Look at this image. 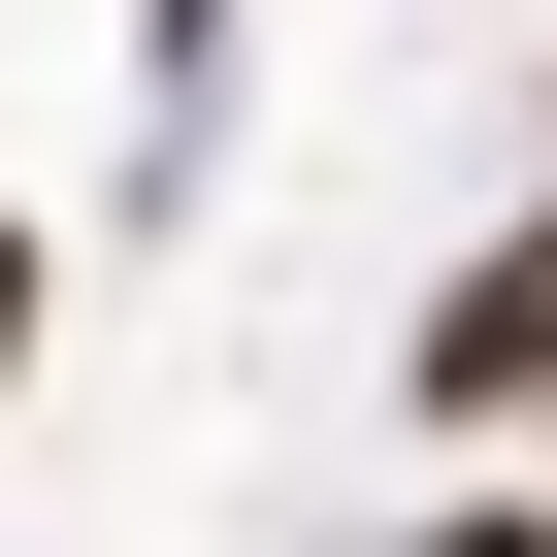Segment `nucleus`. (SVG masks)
I'll return each mask as SVG.
<instances>
[{
  "instance_id": "nucleus-1",
  "label": "nucleus",
  "mask_w": 557,
  "mask_h": 557,
  "mask_svg": "<svg viewBox=\"0 0 557 557\" xmlns=\"http://www.w3.org/2000/svg\"><path fill=\"white\" fill-rule=\"evenodd\" d=\"M394 394H426L459 459H524V426H557V197H524V230L459 262V296H426V361H394Z\"/></svg>"
},
{
  "instance_id": "nucleus-2",
  "label": "nucleus",
  "mask_w": 557,
  "mask_h": 557,
  "mask_svg": "<svg viewBox=\"0 0 557 557\" xmlns=\"http://www.w3.org/2000/svg\"><path fill=\"white\" fill-rule=\"evenodd\" d=\"M0 394H34V230H0Z\"/></svg>"
},
{
  "instance_id": "nucleus-3",
  "label": "nucleus",
  "mask_w": 557,
  "mask_h": 557,
  "mask_svg": "<svg viewBox=\"0 0 557 557\" xmlns=\"http://www.w3.org/2000/svg\"><path fill=\"white\" fill-rule=\"evenodd\" d=\"M197 66H230V0H164V99H197Z\"/></svg>"
},
{
  "instance_id": "nucleus-4",
  "label": "nucleus",
  "mask_w": 557,
  "mask_h": 557,
  "mask_svg": "<svg viewBox=\"0 0 557 557\" xmlns=\"http://www.w3.org/2000/svg\"><path fill=\"white\" fill-rule=\"evenodd\" d=\"M426 557H557V524H426Z\"/></svg>"
}]
</instances>
